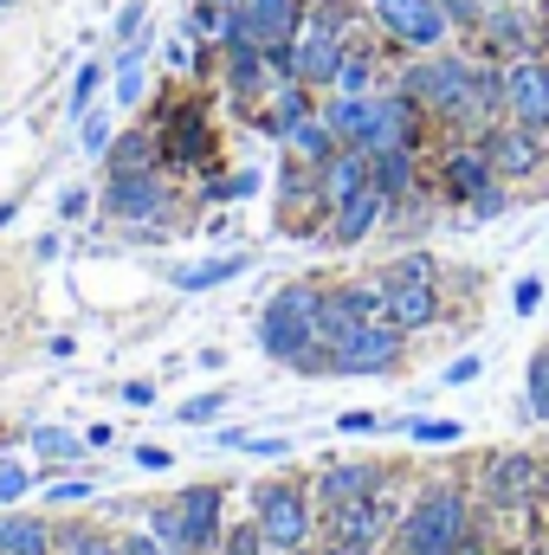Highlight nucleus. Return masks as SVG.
I'll use <instances>...</instances> for the list:
<instances>
[{"instance_id":"31","label":"nucleus","mask_w":549,"mask_h":555,"mask_svg":"<svg viewBox=\"0 0 549 555\" xmlns=\"http://www.w3.org/2000/svg\"><path fill=\"white\" fill-rule=\"evenodd\" d=\"M98 85H104V65H78V85H72V117H85V111H91Z\"/></svg>"},{"instance_id":"50","label":"nucleus","mask_w":549,"mask_h":555,"mask_svg":"<svg viewBox=\"0 0 549 555\" xmlns=\"http://www.w3.org/2000/svg\"><path fill=\"white\" fill-rule=\"evenodd\" d=\"M124 401H130V408H149V401H155V388H149V382H124Z\"/></svg>"},{"instance_id":"7","label":"nucleus","mask_w":549,"mask_h":555,"mask_svg":"<svg viewBox=\"0 0 549 555\" xmlns=\"http://www.w3.org/2000/svg\"><path fill=\"white\" fill-rule=\"evenodd\" d=\"M388 524H395V498H388V491H369V498L330 511V537H336L343 550H356V555L375 550V543L388 537Z\"/></svg>"},{"instance_id":"29","label":"nucleus","mask_w":549,"mask_h":555,"mask_svg":"<svg viewBox=\"0 0 549 555\" xmlns=\"http://www.w3.org/2000/svg\"><path fill=\"white\" fill-rule=\"evenodd\" d=\"M188 33H227V0H194V13H188Z\"/></svg>"},{"instance_id":"13","label":"nucleus","mask_w":549,"mask_h":555,"mask_svg":"<svg viewBox=\"0 0 549 555\" xmlns=\"http://www.w3.org/2000/svg\"><path fill=\"white\" fill-rule=\"evenodd\" d=\"M544 130H524V124H518V130H491V137H485V155H491V175H531V168H537V162H544Z\"/></svg>"},{"instance_id":"36","label":"nucleus","mask_w":549,"mask_h":555,"mask_svg":"<svg viewBox=\"0 0 549 555\" xmlns=\"http://www.w3.org/2000/svg\"><path fill=\"white\" fill-rule=\"evenodd\" d=\"M26 485H33V478H26V465H0V504H20V498H26Z\"/></svg>"},{"instance_id":"4","label":"nucleus","mask_w":549,"mask_h":555,"mask_svg":"<svg viewBox=\"0 0 549 555\" xmlns=\"http://www.w3.org/2000/svg\"><path fill=\"white\" fill-rule=\"evenodd\" d=\"M220 39H246V46H266V52L291 46L297 39V0H233Z\"/></svg>"},{"instance_id":"26","label":"nucleus","mask_w":549,"mask_h":555,"mask_svg":"<svg viewBox=\"0 0 549 555\" xmlns=\"http://www.w3.org/2000/svg\"><path fill=\"white\" fill-rule=\"evenodd\" d=\"M336 91H343V98H369V91H375V59L349 46L343 65H336Z\"/></svg>"},{"instance_id":"54","label":"nucleus","mask_w":549,"mask_h":555,"mask_svg":"<svg viewBox=\"0 0 549 555\" xmlns=\"http://www.w3.org/2000/svg\"><path fill=\"white\" fill-rule=\"evenodd\" d=\"M317 555H356V550H343V543H330V550H317Z\"/></svg>"},{"instance_id":"41","label":"nucleus","mask_w":549,"mask_h":555,"mask_svg":"<svg viewBox=\"0 0 549 555\" xmlns=\"http://www.w3.org/2000/svg\"><path fill=\"white\" fill-rule=\"evenodd\" d=\"M220 401H227V395H201V401H188V408H181V420H194V426H201V420L220 414Z\"/></svg>"},{"instance_id":"18","label":"nucleus","mask_w":549,"mask_h":555,"mask_svg":"<svg viewBox=\"0 0 549 555\" xmlns=\"http://www.w3.org/2000/svg\"><path fill=\"white\" fill-rule=\"evenodd\" d=\"M382 207H388V194H382L375 181H369L362 194H349V201L336 207V227H330V233H336V246H356V240H362V233L382 220Z\"/></svg>"},{"instance_id":"19","label":"nucleus","mask_w":549,"mask_h":555,"mask_svg":"<svg viewBox=\"0 0 549 555\" xmlns=\"http://www.w3.org/2000/svg\"><path fill=\"white\" fill-rule=\"evenodd\" d=\"M181 530H188V550H207L220 537V491L214 485H194L181 498Z\"/></svg>"},{"instance_id":"32","label":"nucleus","mask_w":549,"mask_h":555,"mask_svg":"<svg viewBox=\"0 0 549 555\" xmlns=\"http://www.w3.org/2000/svg\"><path fill=\"white\" fill-rule=\"evenodd\" d=\"M310 117V98H304V85H284V98H278V137L291 130V124H304Z\"/></svg>"},{"instance_id":"34","label":"nucleus","mask_w":549,"mask_h":555,"mask_svg":"<svg viewBox=\"0 0 549 555\" xmlns=\"http://www.w3.org/2000/svg\"><path fill=\"white\" fill-rule=\"evenodd\" d=\"M78 142H85V155H104V149H111V117L85 111V130H78Z\"/></svg>"},{"instance_id":"30","label":"nucleus","mask_w":549,"mask_h":555,"mask_svg":"<svg viewBox=\"0 0 549 555\" xmlns=\"http://www.w3.org/2000/svg\"><path fill=\"white\" fill-rule=\"evenodd\" d=\"M408 433L420 439V446H452V439H465V426H459V420H413Z\"/></svg>"},{"instance_id":"39","label":"nucleus","mask_w":549,"mask_h":555,"mask_svg":"<svg viewBox=\"0 0 549 555\" xmlns=\"http://www.w3.org/2000/svg\"><path fill=\"white\" fill-rule=\"evenodd\" d=\"M130 168H149V142H124L117 149V175H130Z\"/></svg>"},{"instance_id":"5","label":"nucleus","mask_w":549,"mask_h":555,"mask_svg":"<svg viewBox=\"0 0 549 555\" xmlns=\"http://www.w3.org/2000/svg\"><path fill=\"white\" fill-rule=\"evenodd\" d=\"M375 20H382V33H395L413 52H439L446 33H452L439 0H375Z\"/></svg>"},{"instance_id":"42","label":"nucleus","mask_w":549,"mask_h":555,"mask_svg":"<svg viewBox=\"0 0 549 555\" xmlns=\"http://www.w3.org/2000/svg\"><path fill=\"white\" fill-rule=\"evenodd\" d=\"M168 65H175V72H194V39H188V33L168 39Z\"/></svg>"},{"instance_id":"22","label":"nucleus","mask_w":549,"mask_h":555,"mask_svg":"<svg viewBox=\"0 0 549 555\" xmlns=\"http://www.w3.org/2000/svg\"><path fill=\"white\" fill-rule=\"evenodd\" d=\"M369 175H375V188L395 201V194L413 188V155L408 149H369Z\"/></svg>"},{"instance_id":"38","label":"nucleus","mask_w":549,"mask_h":555,"mask_svg":"<svg viewBox=\"0 0 549 555\" xmlns=\"http://www.w3.org/2000/svg\"><path fill=\"white\" fill-rule=\"evenodd\" d=\"M85 207H91L85 188H65V194H59V220H85Z\"/></svg>"},{"instance_id":"56","label":"nucleus","mask_w":549,"mask_h":555,"mask_svg":"<svg viewBox=\"0 0 549 555\" xmlns=\"http://www.w3.org/2000/svg\"><path fill=\"white\" fill-rule=\"evenodd\" d=\"M0 7H7V0H0Z\"/></svg>"},{"instance_id":"16","label":"nucleus","mask_w":549,"mask_h":555,"mask_svg":"<svg viewBox=\"0 0 549 555\" xmlns=\"http://www.w3.org/2000/svg\"><path fill=\"white\" fill-rule=\"evenodd\" d=\"M111 207H117L124 220H149V214H162V181H155L149 168L117 175V181H111Z\"/></svg>"},{"instance_id":"14","label":"nucleus","mask_w":549,"mask_h":555,"mask_svg":"<svg viewBox=\"0 0 549 555\" xmlns=\"http://www.w3.org/2000/svg\"><path fill=\"white\" fill-rule=\"evenodd\" d=\"M537 478H544V472H537V459L505 452V459L485 472V498H491V504H524V498L537 491Z\"/></svg>"},{"instance_id":"20","label":"nucleus","mask_w":549,"mask_h":555,"mask_svg":"<svg viewBox=\"0 0 549 555\" xmlns=\"http://www.w3.org/2000/svg\"><path fill=\"white\" fill-rule=\"evenodd\" d=\"M375 491V465H330L323 478H317V498L336 511V504H356V498H369Z\"/></svg>"},{"instance_id":"57","label":"nucleus","mask_w":549,"mask_h":555,"mask_svg":"<svg viewBox=\"0 0 549 555\" xmlns=\"http://www.w3.org/2000/svg\"><path fill=\"white\" fill-rule=\"evenodd\" d=\"M227 7H233V0H227Z\"/></svg>"},{"instance_id":"35","label":"nucleus","mask_w":549,"mask_h":555,"mask_svg":"<svg viewBox=\"0 0 549 555\" xmlns=\"http://www.w3.org/2000/svg\"><path fill=\"white\" fill-rule=\"evenodd\" d=\"M446 7V20H459V26H485V13H491V0H439Z\"/></svg>"},{"instance_id":"37","label":"nucleus","mask_w":549,"mask_h":555,"mask_svg":"<svg viewBox=\"0 0 549 555\" xmlns=\"http://www.w3.org/2000/svg\"><path fill=\"white\" fill-rule=\"evenodd\" d=\"M137 98H142V72L124 59V65H117V104H137Z\"/></svg>"},{"instance_id":"2","label":"nucleus","mask_w":549,"mask_h":555,"mask_svg":"<svg viewBox=\"0 0 549 555\" xmlns=\"http://www.w3.org/2000/svg\"><path fill=\"white\" fill-rule=\"evenodd\" d=\"M472 78L478 65L452 59V52H426L408 72V98L420 111H439V117H465V98H472Z\"/></svg>"},{"instance_id":"23","label":"nucleus","mask_w":549,"mask_h":555,"mask_svg":"<svg viewBox=\"0 0 549 555\" xmlns=\"http://www.w3.org/2000/svg\"><path fill=\"white\" fill-rule=\"evenodd\" d=\"M446 181L472 201V194H485L491 188V155L485 149H459V155H446Z\"/></svg>"},{"instance_id":"48","label":"nucleus","mask_w":549,"mask_h":555,"mask_svg":"<svg viewBox=\"0 0 549 555\" xmlns=\"http://www.w3.org/2000/svg\"><path fill=\"white\" fill-rule=\"evenodd\" d=\"M240 452H259V459H284V452H291V439H246Z\"/></svg>"},{"instance_id":"47","label":"nucleus","mask_w":549,"mask_h":555,"mask_svg":"<svg viewBox=\"0 0 549 555\" xmlns=\"http://www.w3.org/2000/svg\"><path fill=\"white\" fill-rule=\"evenodd\" d=\"M259 543H266L259 530H233V537H227V555H259Z\"/></svg>"},{"instance_id":"10","label":"nucleus","mask_w":549,"mask_h":555,"mask_svg":"<svg viewBox=\"0 0 549 555\" xmlns=\"http://www.w3.org/2000/svg\"><path fill=\"white\" fill-rule=\"evenodd\" d=\"M259 537H266V550H297L310 537V511L297 491H278V485L259 491Z\"/></svg>"},{"instance_id":"51","label":"nucleus","mask_w":549,"mask_h":555,"mask_svg":"<svg viewBox=\"0 0 549 555\" xmlns=\"http://www.w3.org/2000/svg\"><path fill=\"white\" fill-rule=\"evenodd\" d=\"M72 555H124V550H111L104 537H85V543H72Z\"/></svg>"},{"instance_id":"1","label":"nucleus","mask_w":549,"mask_h":555,"mask_svg":"<svg viewBox=\"0 0 549 555\" xmlns=\"http://www.w3.org/2000/svg\"><path fill=\"white\" fill-rule=\"evenodd\" d=\"M317 310H323V297H317L310 284H284L272 304H266V317H259V343H266L272 362H310Z\"/></svg>"},{"instance_id":"6","label":"nucleus","mask_w":549,"mask_h":555,"mask_svg":"<svg viewBox=\"0 0 549 555\" xmlns=\"http://www.w3.org/2000/svg\"><path fill=\"white\" fill-rule=\"evenodd\" d=\"M382 297H388V317L401 323V330H426L433 323V310H439V297H433V266L426 259H401L388 284H382Z\"/></svg>"},{"instance_id":"43","label":"nucleus","mask_w":549,"mask_h":555,"mask_svg":"<svg viewBox=\"0 0 549 555\" xmlns=\"http://www.w3.org/2000/svg\"><path fill=\"white\" fill-rule=\"evenodd\" d=\"M472 214H478V220L505 214V188H485V194H472Z\"/></svg>"},{"instance_id":"21","label":"nucleus","mask_w":549,"mask_h":555,"mask_svg":"<svg viewBox=\"0 0 549 555\" xmlns=\"http://www.w3.org/2000/svg\"><path fill=\"white\" fill-rule=\"evenodd\" d=\"M323 124L336 130V137H349V142H362L369 130H375V98H330V111H323Z\"/></svg>"},{"instance_id":"52","label":"nucleus","mask_w":549,"mask_h":555,"mask_svg":"<svg viewBox=\"0 0 549 555\" xmlns=\"http://www.w3.org/2000/svg\"><path fill=\"white\" fill-rule=\"evenodd\" d=\"M336 426H343V433H369V426H375V414H343Z\"/></svg>"},{"instance_id":"33","label":"nucleus","mask_w":549,"mask_h":555,"mask_svg":"<svg viewBox=\"0 0 549 555\" xmlns=\"http://www.w3.org/2000/svg\"><path fill=\"white\" fill-rule=\"evenodd\" d=\"M531 414L549 420V349L531 362Z\"/></svg>"},{"instance_id":"27","label":"nucleus","mask_w":549,"mask_h":555,"mask_svg":"<svg viewBox=\"0 0 549 555\" xmlns=\"http://www.w3.org/2000/svg\"><path fill=\"white\" fill-rule=\"evenodd\" d=\"M246 272V259L233 253V259H207V266H188V272L175 278L181 291H214V284H227V278H240Z\"/></svg>"},{"instance_id":"25","label":"nucleus","mask_w":549,"mask_h":555,"mask_svg":"<svg viewBox=\"0 0 549 555\" xmlns=\"http://www.w3.org/2000/svg\"><path fill=\"white\" fill-rule=\"evenodd\" d=\"M0 555H46V524L39 517H0Z\"/></svg>"},{"instance_id":"49","label":"nucleus","mask_w":549,"mask_h":555,"mask_svg":"<svg viewBox=\"0 0 549 555\" xmlns=\"http://www.w3.org/2000/svg\"><path fill=\"white\" fill-rule=\"evenodd\" d=\"M137 465H142V472H168V452H162V446H142Z\"/></svg>"},{"instance_id":"24","label":"nucleus","mask_w":549,"mask_h":555,"mask_svg":"<svg viewBox=\"0 0 549 555\" xmlns=\"http://www.w3.org/2000/svg\"><path fill=\"white\" fill-rule=\"evenodd\" d=\"M284 142H291L304 162H330V155H336V130H330L323 117H304V124H291V130H284Z\"/></svg>"},{"instance_id":"12","label":"nucleus","mask_w":549,"mask_h":555,"mask_svg":"<svg viewBox=\"0 0 549 555\" xmlns=\"http://www.w3.org/2000/svg\"><path fill=\"white\" fill-rule=\"evenodd\" d=\"M485 39H491V52L537 59V52H531V46H537V13H531V7H518V0H505V7H491V13H485Z\"/></svg>"},{"instance_id":"44","label":"nucleus","mask_w":549,"mask_h":555,"mask_svg":"<svg viewBox=\"0 0 549 555\" xmlns=\"http://www.w3.org/2000/svg\"><path fill=\"white\" fill-rule=\"evenodd\" d=\"M537 304H544V278H518V310L531 317Z\"/></svg>"},{"instance_id":"53","label":"nucleus","mask_w":549,"mask_h":555,"mask_svg":"<svg viewBox=\"0 0 549 555\" xmlns=\"http://www.w3.org/2000/svg\"><path fill=\"white\" fill-rule=\"evenodd\" d=\"M124 555H162V550H155L149 537H130V543H124Z\"/></svg>"},{"instance_id":"11","label":"nucleus","mask_w":549,"mask_h":555,"mask_svg":"<svg viewBox=\"0 0 549 555\" xmlns=\"http://www.w3.org/2000/svg\"><path fill=\"white\" fill-rule=\"evenodd\" d=\"M505 85H511V117L524 130H549V65L544 59H518L505 72Z\"/></svg>"},{"instance_id":"46","label":"nucleus","mask_w":549,"mask_h":555,"mask_svg":"<svg viewBox=\"0 0 549 555\" xmlns=\"http://www.w3.org/2000/svg\"><path fill=\"white\" fill-rule=\"evenodd\" d=\"M91 498V485L85 478H65V485H52V504H85Z\"/></svg>"},{"instance_id":"8","label":"nucleus","mask_w":549,"mask_h":555,"mask_svg":"<svg viewBox=\"0 0 549 555\" xmlns=\"http://www.w3.org/2000/svg\"><path fill=\"white\" fill-rule=\"evenodd\" d=\"M395 356H401V323L375 317V323H362L349 343L330 349V369H336V375H375V369H388Z\"/></svg>"},{"instance_id":"45","label":"nucleus","mask_w":549,"mask_h":555,"mask_svg":"<svg viewBox=\"0 0 549 555\" xmlns=\"http://www.w3.org/2000/svg\"><path fill=\"white\" fill-rule=\"evenodd\" d=\"M465 382H478V356H459V362L446 369V388H465Z\"/></svg>"},{"instance_id":"9","label":"nucleus","mask_w":549,"mask_h":555,"mask_svg":"<svg viewBox=\"0 0 549 555\" xmlns=\"http://www.w3.org/2000/svg\"><path fill=\"white\" fill-rule=\"evenodd\" d=\"M291 52H297V85H336V65H343V33L336 26H317V20H304L297 26V39H291Z\"/></svg>"},{"instance_id":"3","label":"nucleus","mask_w":549,"mask_h":555,"mask_svg":"<svg viewBox=\"0 0 549 555\" xmlns=\"http://www.w3.org/2000/svg\"><path fill=\"white\" fill-rule=\"evenodd\" d=\"M459 537H465V504H459V491H426L408 511V530H401L408 555H452Z\"/></svg>"},{"instance_id":"55","label":"nucleus","mask_w":549,"mask_h":555,"mask_svg":"<svg viewBox=\"0 0 549 555\" xmlns=\"http://www.w3.org/2000/svg\"><path fill=\"white\" fill-rule=\"evenodd\" d=\"M491 7H505V0H491Z\"/></svg>"},{"instance_id":"15","label":"nucleus","mask_w":549,"mask_h":555,"mask_svg":"<svg viewBox=\"0 0 549 555\" xmlns=\"http://www.w3.org/2000/svg\"><path fill=\"white\" fill-rule=\"evenodd\" d=\"M220 46H227V85H233V98H259L266 72H272L266 46H246V39H220Z\"/></svg>"},{"instance_id":"17","label":"nucleus","mask_w":549,"mask_h":555,"mask_svg":"<svg viewBox=\"0 0 549 555\" xmlns=\"http://www.w3.org/2000/svg\"><path fill=\"white\" fill-rule=\"evenodd\" d=\"M369 181H375V175H369V149H356V142H349L343 155H330V162H323V194H330L336 207H343L349 194H362Z\"/></svg>"},{"instance_id":"28","label":"nucleus","mask_w":549,"mask_h":555,"mask_svg":"<svg viewBox=\"0 0 549 555\" xmlns=\"http://www.w3.org/2000/svg\"><path fill=\"white\" fill-rule=\"evenodd\" d=\"M33 446H39L46 459H78V452H85L78 433H65V426H33Z\"/></svg>"},{"instance_id":"40","label":"nucleus","mask_w":549,"mask_h":555,"mask_svg":"<svg viewBox=\"0 0 549 555\" xmlns=\"http://www.w3.org/2000/svg\"><path fill=\"white\" fill-rule=\"evenodd\" d=\"M137 26H142V0H130V7L117 13V39H124V46H130V39H142Z\"/></svg>"}]
</instances>
